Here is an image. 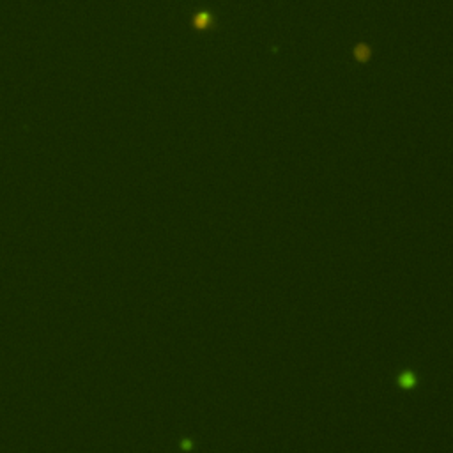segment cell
I'll return each instance as SVG.
<instances>
[{
  "mask_svg": "<svg viewBox=\"0 0 453 453\" xmlns=\"http://www.w3.org/2000/svg\"><path fill=\"white\" fill-rule=\"evenodd\" d=\"M351 55H352V60H354V62L363 66V64L370 62L372 57H374V46L367 41H358L351 48Z\"/></svg>",
  "mask_w": 453,
  "mask_h": 453,
  "instance_id": "7a4b0ae2",
  "label": "cell"
},
{
  "mask_svg": "<svg viewBox=\"0 0 453 453\" xmlns=\"http://www.w3.org/2000/svg\"><path fill=\"white\" fill-rule=\"evenodd\" d=\"M402 381H404V384H405V386L412 384V377H411V375H405V377L402 379Z\"/></svg>",
  "mask_w": 453,
  "mask_h": 453,
  "instance_id": "3957f363",
  "label": "cell"
},
{
  "mask_svg": "<svg viewBox=\"0 0 453 453\" xmlns=\"http://www.w3.org/2000/svg\"><path fill=\"white\" fill-rule=\"evenodd\" d=\"M218 25H220L218 16L211 9L199 8V9H193V13H191V29L197 34L214 32V30H218Z\"/></svg>",
  "mask_w": 453,
  "mask_h": 453,
  "instance_id": "6da1fadb",
  "label": "cell"
}]
</instances>
